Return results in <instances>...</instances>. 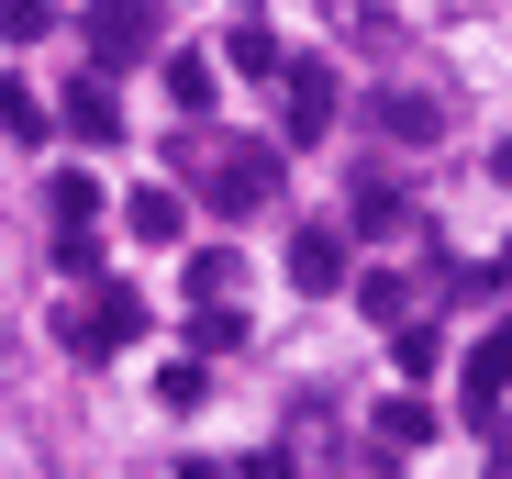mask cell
I'll use <instances>...</instances> for the list:
<instances>
[{
	"mask_svg": "<svg viewBox=\"0 0 512 479\" xmlns=\"http://www.w3.org/2000/svg\"><path fill=\"white\" fill-rule=\"evenodd\" d=\"M179 168L201 179V201L212 212H268L279 201V145H234V134H179Z\"/></svg>",
	"mask_w": 512,
	"mask_h": 479,
	"instance_id": "1",
	"label": "cell"
},
{
	"mask_svg": "<svg viewBox=\"0 0 512 479\" xmlns=\"http://www.w3.org/2000/svg\"><path fill=\"white\" fill-rule=\"evenodd\" d=\"M78 45H90L101 78L134 67V56H156V0H90V12H78Z\"/></svg>",
	"mask_w": 512,
	"mask_h": 479,
	"instance_id": "2",
	"label": "cell"
},
{
	"mask_svg": "<svg viewBox=\"0 0 512 479\" xmlns=\"http://www.w3.org/2000/svg\"><path fill=\"white\" fill-rule=\"evenodd\" d=\"M56 335H67L78 357H101V346H134V335H145V301H134L123 279H101L90 301H67V312H56Z\"/></svg>",
	"mask_w": 512,
	"mask_h": 479,
	"instance_id": "3",
	"label": "cell"
},
{
	"mask_svg": "<svg viewBox=\"0 0 512 479\" xmlns=\"http://www.w3.org/2000/svg\"><path fill=\"white\" fill-rule=\"evenodd\" d=\"M279 78H290V145H323L334 134V67L323 56H290Z\"/></svg>",
	"mask_w": 512,
	"mask_h": 479,
	"instance_id": "4",
	"label": "cell"
},
{
	"mask_svg": "<svg viewBox=\"0 0 512 479\" xmlns=\"http://www.w3.org/2000/svg\"><path fill=\"white\" fill-rule=\"evenodd\" d=\"M290 279L301 290H346V223H301L290 234Z\"/></svg>",
	"mask_w": 512,
	"mask_h": 479,
	"instance_id": "5",
	"label": "cell"
},
{
	"mask_svg": "<svg viewBox=\"0 0 512 479\" xmlns=\"http://www.w3.org/2000/svg\"><path fill=\"white\" fill-rule=\"evenodd\" d=\"M368 123H379V134H401V145H435V134H446V101H423V90H379V101H368Z\"/></svg>",
	"mask_w": 512,
	"mask_h": 479,
	"instance_id": "6",
	"label": "cell"
},
{
	"mask_svg": "<svg viewBox=\"0 0 512 479\" xmlns=\"http://www.w3.org/2000/svg\"><path fill=\"white\" fill-rule=\"evenodd\" d=\"M501 390H512V324H501L490 346H468V413H479V424L501 413Z\"/></svg>",
	"mask_w": 512,
	"mask_h": 479,
	"instance_id": "7",
	"label": "cell"
},
{
	"mask_svg": "<svg viewBox=\"0 0 512 479\" xmlns=\"http://www.w3.org/2000/svg\"><path fill=\"white\" fill-rule=\"evenodd\" d=\"M134 234H145V246H179V234H190V201L179 190H134V212H123Z\"/></svg>",
	"mask_w": 512,
	"mask_h": 479,
	"instance_id": "8",
	"label": "cell"
},
{
	"mask_svg": "<svg viewBox=\"0 0 512 479\" xmlns=\"http://www.w3.org/2000/svg\"><path fill=\"white\" fill-rule=\"evenodd\" d=\"M379 446H390V457H401V446H435V402H423V390L379 402Z\"/></svg>",
	"mask_w": 512,
	"mask_h": 479,
	"instance_id": "9",
	"label": "cell"
},
{
	"mask_svg": "<svg viewBox=\"0 0 512 479\" xmlns=\"http://www.w3.org/2000/svg\"><path fill=\"white\" fill-rule=\"evenodd\" d=\"M56 123H67L78 145H112V134H123V112H112V90H67V112H56Z\"/></svg>",
	"mask_w": 512,
	"mask_h": 479,
	"instance_id": "10",
	"label": "cell"
},
{
	"mask_svg": "<svg viewBox=\"0 0 512 479\" xmlns=\"http://www.w3.org/2000/svg\"><path fill=\"white\" fill-rule=\"evenodd\" d=\"M357 312H368V324H412V279L401 268H368L357 279Z\"/></svg>",
	"mask_w": 512,
	"mask_h": 479,
	"instance_id": "11",
	"label": "cell"
},
{
	"mask_svg": "<svg viewBox=\"0 0 512 479\" xmlns=\"http://www.w3.org/2000/svg\"><path fill=\"white\" fill-rule=\"evenodd\" d=\"M401 223H412V201H401L390 179H368V190H357V212H346V234H401Z\"/></svg>",
	"mask_w": 512,
	"mask_h": 479,
	"instance_id": "12",
	"label": "cell"
},
{
	"mask_svg": "<svg viewBox=\"0 0 512 479\" xmlns=\"http://www.w3.org/2000/svg\"><path fill=\"white\" fill-rule=\"evenodd\" d=\"M167 101H179V112L201 123V112H212V56H190V45L167 56Z\"/></svg>",
	"mask_w": 512,
	"mask_h": 479,
	"instance_id": "13",
	"label": "cell"
},
{
	"mask_svg": "<svg viewBox=\"0 0 512 479\" xmlns=\"http://www.w3.org/2000/svg\"><path fill=\"white\" fill-rule=\"evenodd\" d=\"M435 357H446L435 324H390V368H401V379H435Z\"/></svg>",
	"mask_w": 512,
	"mask_h": 479,
	"instance_id": "14",
	"label": "cell"
},
{
	"mask_svg": "<svg viewBox=\"0 0 512 479\" xmlns=\"http://www.w3.org/2000/svg\"><path fill=\"white\" fill-rule=\"evenodd\" d=\"M0 134H12V145H45V101L23 90V78H0Z\"/></svg>",
	"mask_w": 512,
	"mask_h": 479,
	"instance_id": "15",
	"label": "cell"
},
{
	"mask_svg": "<svg viewBox=\"0 0 512 479\" xmlns=\"http://www.w3.org/2000/svg\"><path fill=\"white\" fill-rule=\"evenodd\" d=\"M223 56H234V67H245V78H279V67H290V56H279V34H268V23H234V45H223Z\"/></svg>",
	"mask_w": 512,
	"mask_h": 479,
	"instance_id": "16",
	"label": "cell"
},
{
	"mask_svg": "<svg viewBox=\"0 0 512 479\" xmlns=\"http://www.w3.org/2000/svg\"><path fill=\"white\" fill-rule=\"evenodd\" d=\"M56 223L90 234V223H101V179H56Z\"/></svg>",
	"mask_w": 512,
	"mask_h": 479,
	"instance_id": "17",
	"label": "cell"
},
{
	"mask_svg": "<svg viewBox=\"0 0 512 479\" xmlns=\"http://www.w3.org/2000/svg\"><path fill=\"white\" fill-rule=\"evenodd\" d=\"M0 23H12V45H34V34H56V0H0Z\"/></svg>",
	"mask_w": 512,
	"mask_h": 479,
	"instance_id": "18",
	"label": "cell"
},
{
	"mask_svg": "<svg viewBox=\"0 0 512 479\" xmlns=\"http://www.w3.org/2000/svg\"><path fill=\"white\" fill-rule=\"evenodd\" d=\"M234 268H245V257H234V246H201V257H190V290H201V301H212V290H223V279H234Z\"/></svg>",
	"mask_w": 512,
	"mask_h": 479,
	"instance_id": "19",
	"label": "cell"
},
{
	"mask_svg": "<svg viewBox=\"0 0 512 479\" xmlns=\"http://www.w3.org/2000/svg\"><path fill=\"white\" fill-rule=\"evenodd\" d=\"M245 479H301V468H290V457L268 446V457H245Z\"/></svg>",
	"mask_w": 512,
	"mask_h": 479,
	"instance_id": "20",
	"label": "cell"
},
{
	"mask_svg": "<svg viewBox=\"0 0 512 479\" xmlns=\"http://www.w3.org/2000/svg\"><path fill=\"white\" fill-rule=\"evenodd\" d=\"M490 479H512V457H490Z\"/></svg>",
	"mask_w": 512,
	"mask_h": 479,
	"instance_id": "21",
	"label": "cell"
},
{
	"mask_svg": "<svg viewBox=\"0 0 512 479\" xmlns=\"http://www.w3.org/2000/svg\"><path fill=\"white\" fill-rule=\"evenodd\" d=\"M501 179H512V145H501Z\"/></svg>",
	"mask_w": 512,
	"mask_h": 479,
	"instance_id": "22",
	"label": "cell"
},
{
	"mask_svg": "<svg viewBox=\"0 0 512 479\" xmlns=\"http://www.w3.org/2000/svg\"><path fill=\"white\" fill-rule=\"evenodd\" d=\"M501 268H512V246H501Z\"/></svg>",
	"mask_w": 512,
	"mask_h": 479,
	"instance_id": "23",
	"label": "cell"
}]
</instances>
